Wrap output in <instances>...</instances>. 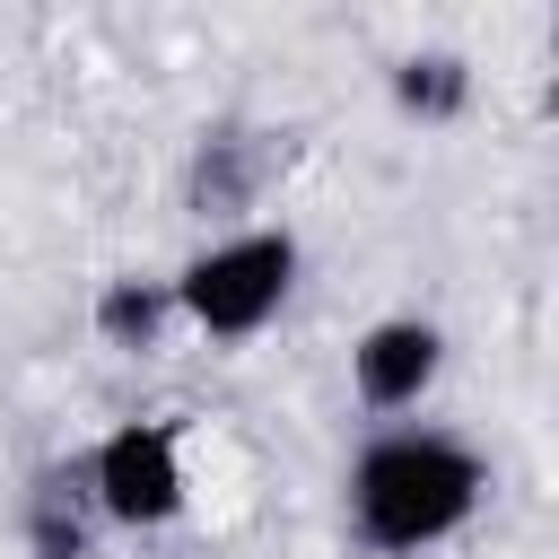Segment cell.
Listing matches in <instances>:
<instances>
[{"label": "cell", "instance_id": "1", "mask_svg": "<svg viewBox=\"0 0 559 559\" xmlns=\"http://www.w3.org/2000/svg\"><path fill=\"white\" fill-rule=\"evenodd\" d=\"M480 489H489L480 454H472L463 437H445V428H393V437H376V445L349 463V515H358V533H367L376 550H393V559L437 550V542L480 507Z\"/></svg>", "mask_w": 559, "mask_h": 559}, {"label": "cell", "instance_id": "2", "mask_svg": "<svg viewBox=\"0 0 559 559\" xmlns=\"http://www.w3.org/2000/svg\"><path fill=\"white\" fill-rule=\"evenodd\" d=\"M166 288H175V314H192L210 341H245V332H262L288 306V288H297V236L288 227H245V236L192 253Z\"/></svg>", "mask_w": 559, "mask_h": 559}, {"label": "cell", "instance_id": "3", "mask_svg": "<svg viewBox=\"0 0 559 559\" xmlns=\"http://www.w3.org/2000/svg\"><path fill=\"white\" fill-rule=\"evenodd\" d=\"M87 498L114 524H166L183 507V437H175V419H122L87 454Z\"/></svg>", "mask_w": 559, "mask_h": 559}, {"label": "cell", "instance_id": "4", "mask_svg": "<svg viewBox=\"0 0 559 559\" xmlns=\"http://www.w3.org/2000/svg\"><path fill=\"white\" fill-rule=\"evenodd\" d=\"M437 367H445V332L419 323V314H384L349 349V376H358V402L367 411H411L437 384Z\"/></svg>", "mask_w": 559, "mask_h": 559}, {"label": "cell", "instance_id": "5", "mask_svg": "<svg viewBox=\"0 0 559 559\" xmlns=\"http://www.w3.org/2000/svg\"><path fill=\"white\" fill-rule=\"evenodd\" d=\"M35 559H87V472H44L26 498Z\"/></svg>", "mask_w": 559, "mask_h": 559}, {"label": "cell", "instance_id": "6", "mask_svg": "<svg viewBox=\"0 0 559 559\" xmlns=\"http://www.w3.org/2000/svg\"><path fill=\"white\" fill-rule=\"evenodd\" d=\"M262 148L245 140V131H218V140H201V157H192V210H253V192H262Z\"/></svg>", "mask_w": 559, "mask_h": 559}, {"label": "cell", "instance_id": "7", "mask_svg": "<svg viewBox=\"0 0 559 559\" xmlns=\"http://www.w3.org/2000/svg\"><path fill=\"white\" fill-rule=\"evenodd\" d=\"M166 314H175V288L166 280H105V297H96V332L114 349H157Z\"/></svg>", "mask_w": 559, "mask_h": 559}, {"label": "cell", "instance_id": "8", "mask_svg": "<svg viewBox=\"0 0 559 559\" xmlns=\"http://www.w3.org/2000/svg\"><path fill=\"white\" fill-rule=\"evenodd\" d=\"M393 105L419 114V122H454V114L472 105V70H463L454 52H411V61L393 70Z\"/></svg>", "mask_w": 559, "mask_h": 559}]
</instances>
